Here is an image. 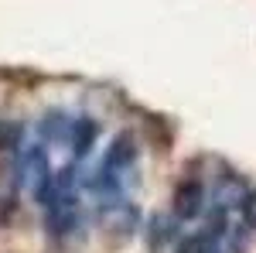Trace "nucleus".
Segmentation results:
<instances>
[{
	"label": "nucleus",
	"instance_id": "nucleus-1",
	"mask_svg": "<svg viewBox=\"0 0 256 253\" xmlns=\"http://www.w3.org/2000/svg\"><path fill=\"white\" fill-rule=\"evenodd\" d=\"M205 181L202 178H181L174 185V195H171V212H174L178 222H192L205 212Z\"/></svg>",
	"mask_w": 256,
	"mask_h": 253
},
{
	"label": "nucleus",
	"instance_id": "nucleus-2",
	"mask_svg": "<svg viewBox=\"0 0 256 253\" xmlns=\"http://www.w3.org/2000/svg\"><path fill=\"white\" fill-rule=\"evenodd\" d=\"M96 140H99V123L92 117L72 120V137H68V147H72V157H76V161H86V157L92 154Z\"/></svg>",
	"mask_w": 256,
	"mask_h": 253
},
{
	"label": "nucleus",
	"instance_id": "nucleus-3",
	"mask_svg": "<svg viewBox=\"0 0 256 253\" xmlns=\"http://www.w3.org/2000/svg\"><path fill=\"white\" fill-rule=\"evenodd\" d=\"M38 130H41V137L52 140V144H68V137H72V117L62 113V110H48V113L41 117Z\"/></svg>",
	"mask_w": 256,
	"mask_h": 253
},
{
	"label": "nucleus",
	"instance_id": "nucleus-4",
	"mask_svg": "<svg viewBox=\"0 0 256 253\" xmlns=\"http://www.w3.org/2000/svg\"><path fill=\"white\" fill-rule=\"evenodd\" d=\"M24 147V123L20 120H0V154L14 157Z\"/></svg>",
	"mask_w": 256,
	"mask_h": 253
},
{
	"label": "nucleus",
	"instance_id": "nucleus-5",
	"mask_svg": "<svg viewBox=\"0 0 256 253\" xmlns=\"http://www.w3.org/2000/svg\"><path fill=\"white\" fill-rule=\"evenodd\" d=\"M174 253H216V236L208 233V229L192 233V236H181Z\"/></svg>",
	"mask_w": 256,
	"mask_h": 253
},
{
	"label": "nucleus",
	"instance_id": "nucleus-6",
	"mask_svg": "<svg viewBox=\"0 0 256 253\" xmlns=\"http://www.w3.org/2000/svg\"><path fill=\"white\" fill-rule=\"evenodd\" d=\"M242 219H246L250 229H256V192L246 195V202H242Z\"/></svg>",
	"mask_w": 256,
	"mask_h": 253
}]
</instances>
